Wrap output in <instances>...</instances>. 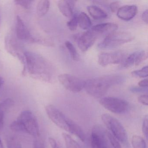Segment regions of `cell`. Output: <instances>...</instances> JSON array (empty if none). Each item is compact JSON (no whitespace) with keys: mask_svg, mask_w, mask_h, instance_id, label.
Listing matches in <instances>:
<instances>
[{"mask_svg":"<svg viewBox=\"0 0 148 148\" xmlns=\"http://www.w3.org/2000/svg\"><path fill=\"white\" fill-rule=\"evenodd\" d=\"M78 15L77 14L71 17L70 21L67 23L68 28L71 31H75L77 29L78 26Z\"/></svg>","mask_w":148,"mask_h":148,"instance_id":"26","label":"cell"},{"mask_svg":"<svg viewBox=\"0 0 148 148\" xmlns=\"http://www.w3.org/2000/svg\"><path fill=\"white\" fill-rule=\"evenodd\" d=\"M59 81L68 90L77 93L84 89L85 81L68 73L60 74L58 77Z\"/></svg>","mask_w":148,"mask_h":148,"instance_id":"8","label":"cell"},{"mask_svg":"<svg viewBox=\"0 0 148 148\" xmlns=\"http://www.w3.org/2000/svg\"><path fill=\"white\" fill-rule=\"evenodd\" d=\"M138 101L143 105L148 106V97L147 94L140 95L138 98Z\"/></svg>","mask_w":148,"mask_h":148,"instance_id":"32","label":"cell"},{"mask_svg":"<svg viewBox=\"0 0 148 148\" xmlns=\"http://www.w3.org/2000/svg\"><path fill=\"white\" fill-rule=\"evenodd\" d=\"M66 47L69 52L71 58L75 61H79V55L74 46L70 41H66L65 43Z\"/></svg>","mask_w":148,"mask_h":148,"instance_id":"21","label":"cell"},{"mask_svg":"<svg viewBox=\"0 0 148 148\" xmlns=\"http://www.w3.org/2000/svg\"><path fill=\"white\" fill-rule=\"evenodd\" d=\"M87 9L90 16L95 19H103L107 17V13L104 11L96 6H89Z\"/></svg>","mask_w":148,"mask_h":148,"instance_id":"16","label":"cell"},{"mask_svg":"<svg viewBox=\"0 0 148 148\" xmlns=\"http://www.w3.org/2000/svg\"><path fill=\"white\" fill-rule=\"evenodd\" d=\"M106 136L113 148H122L119 141L109 132H106Z\"/></svg>","mask_w":148,"mask_h":148,"instance_id":"28","label":"cell"},{"mask_svg":"<svg viewBox=\"0 0 148 148\" xmlns=\"http://www.w3.org/2000/svg\"><path fill=\"white\" fill-rule=\"evenodd\" d=\"M138 85L139 87H142V88H147V86H148V79H145L143 80H141L138 82Z\"/></svg>","mask_w":148,"mask_h":148,"instance_id":"35","label":"cell"},{"mask_svg":"<svg viewBox=\"0 0 148 148\" xmlns=\"http://www.w3.org/2000/svg\"><path fill=\"white\" fill-rule=\"evenodd\" d=\"M98 35L91 29L77 37L78 46L83 52H86L95 43Z\"/></svg>","mask_w":148,"mask_h":148,"instance_id":"12","label":"cell"},{"mask_svg":"<svg viewBox=\"0 0 148 148\" xmlns=\"http://www.w3.org/2000/svg\"><path fill=\"white\" fill-rule=\"evenodd\" d=\"M74 1L61 0L58 1V5L60 12L67 18H71L73 15V10L75 6Z\"/></svg>","mask_w":148,"mask_h":148,"instance_id":"15","label":"cell"},{"mask_svg":"<svg viewBox=\"0 0 148 148\" xmlns=\"http://www.w3.org/2000/svg\"><path fill=\"white\" fill-rule=\"evenodd\" d=\"M148 58L147 53L144 51H141L137 52L135 59V65L138 66L141 64L144 61L146 60Z\"/></svg>","mask_w":148,"mask_h":148,"instance_id":"23","label":"cell"},{"mask_svg":"<svg viewBox=\"0 0 148 148\" xmlns=\"http://www.w3.org/2000/svg\"><path fill=\"white\" fill-rule=\"evenodd\" d=\"M120 2L119 1H115L112 2L110 4V8L112 12L115 13L117 12L120 8Z\"/></svg>","mask_w":148,"mask_h":148,"instance_id":"33","label":"cell"},{"mask_svg":"<svg viewBox=\"0 0 148 148\" xmlns=\"http://www.w3.org/2000/svg\"><path fill=\"white\" fill-rule=\"evenodd\" d=\"M118 29V25L113 23H106L96 25L92 27L91 29L98 35L101 34L109 35L115 32Z\"/></svg>","mask_w":148,"mask_h":148,"instance_id":"14","label":"cell"},{"mask_svg":"<svg viewBox=\"0 0 148 148\" xmlns=\"http://www.w3.org/2000/svg\"><path fill=\"white\" fill-rule=\"evenodd\" d=\"M50 1L47 0H42L39 1L37 6V14L39 17L45 16L49 11Z\"/></svg>","mask_w":148,"mask_h":148,"instance_id":"18","label":"cell"},{"mask_svg":"<svg viewBox=\"0 0 148 148\" xmlns=\"http://www.w3.org/2000/svg\"><path fill=\"white\" fill-rule=\"evenodd\" d=\"M99 103L106 110L116 114L125 112L129 106V103L124 99L113 97L102 98Z\"/></svg>","mask_w":148,"mask_h":148,"instance_id":"7","label":"cell"},{"mask_svg":"<svg viewBox=\"0 0 148 148\" xmlns=\"http://www.w3.org/2000/svg\"><path fill=\"white\" fill-rule=\"evenodd\" d=\"M137 52L133 53L131 54L128 56L125 60L124 61L123 64H122V66L123 68H129L133 65H135V59H136V55Z\"/></svg>","mask_w":148,"mask_h":148,"instance_id":"22","label":"cell"},{"mask_svg":"<svg viewBox=\"0 0 148 148\" xmlns=\"http://www.w3.org/2000/svg\"><path fill=\"white\" fill-rule=\"evenodd\" d=\"M148 66H144L139 70L133 71L132 75L135 77L145 78L148 77Z\"/></svg>","mask_w":148,"mask_h":148,"instance_id":"25","label":"cell"},{"mask_svg":"<svg viewBox=\"0 0 148 148\" xmlns=\"http://www.w3.org/2000/svg\"><path fill=\"white\" fill-rule=\"evenodd\" d=\"M124 80L125 78L121 75H106L85 81L84 89L88 94L99 98L105 95L112 86L120 84Z\"/></svg>","mask_w":148,"mask_h":148,"instance_id":"2","label":"cell"},{"mask_svg":"<svg viewBox=\"0 0 148 148\" xmlns=\"http://www.w3.org/2000/svg\"><path fill=\"white\" fill-rule=\"evenodd\" d=\"M36 138L34 142L33 148H45L44 141L38 137Z\"/></svg>","mask_w":148,"mask_h":148,"instance_id":"31","label":"cell"},{"mask_svg":"<svg viewBox=\"0 0 148 148\" xmlns=\"http://www.w3.org/2000/svg\"><path fill=\"white\" fill-rule=\"evenodd\" d=\"M106 131L99 125L92 128L90 136L91 148H108Z\"/></svg>","mask_w":148,"mask_h":148,"instance_id":"10","label":"cell"},{"mask_svg":"<svg viewBox=\"0 0 148 148\" xmlns=\"http://www.w3.org/2000/svg\"><path fill=\"white\" fill-rule=\"evenodd\" d=\"M148 118L147 116H145L144 118L143 121V127H142V130H143V133L144 136L147 139L148 136Z\"/></svg>","mask_w":148,"mask_h":148,"instance_id":"30","label":"cell"},{"mask_svg":"<svg viewBox=\"0 0 148 148\" xmlns=\"http://www.w3.org/2000/svg\"><path fill=\"white\" fill-rule=\"evenodd\" d=\"M33 1H15L14 2L18 5L22 7L25 9H29L31 8Z\"/></svg>","mask_w":148,"mask_h":148,"instance_id":"29","label":"cell"},{"mask_svg":"<svg viewBox=\"0 0 148 148\" xmlns=\"http://www.w3.org/2000/svg\"><path fill=\"white\" fill-rule=\"evenodd\" d=\"M16 36L21 41L28 43L39 42V40L35 38L31 34L28 28L19 16H17L15 26Z\"/></svg>","mask_w":148,"mask_h":148,"instance_id":"11","label":"cell"},{"mask_svg":"<svg viewBox=\"0 0 148 148\" xmlns=\"http://www.w3.org/2000/svg\"><path fill=\"white\" fill-rule=\"evenodd\" d=\"M134 39V37L129 33L115 32L106 36L105 38L99 44L98 47L101 49L115 48L131 42Z\"/></svg>","mask_w":148,"mask_h":148,"instance_id":"3","label":"cell"},{"mask_svg":"<svg viewBox=\"0 0 148 148\" xmlns=\"http://www.w3.org/2000/svg\"><path fill=\"white\" fill-rule=\"evenodd\" d=\"M4 83V79L0 76V87H1Z\"/></svg>","mask_w":148,"mask_h":148,"instance_id":"39","label":"cell"},{"mask_svg":"<svg viewBox=\"0 0 148 148\" xmlns=\"http://www.w3.org/2000/svg\"><path fill=\"white\" fill-rule=\"evenodd\" d=\"M46 112L50 119L58 127L70 132L74 121L65 116L62 112L52 105L46 107Z\"/></svg>","mask_w":148,"mask_h":148,"instance_id":"6","label":"cell"},{"mask_svg":"<svg viewBox=\"0 0 148 148\" xmlns=\"http://www.w3.org/2000/svg\"><path fill=\"white\" fill-rule=\"evenodd\" d=\"M138 9L135 5H128L120 8L117 12V16L123 20L128 21L135 17Z\"/></svg>","mask_w":148,"mask_h":148,"instance_id":"13","label":"cell"},{"mask_svg":"<svg viewBox=\"0 0 148 148\" xmlns=\"http://www.w3.org/2000/svg\"><path fill=\"white\" fill-rule=\"evenodd\" d=\"M14 105V102L12 99L10 98L7 99L0 103V110L5 113Z\"/></svg>","mask_w":148,"mask_h":148,"instance_id":"24","label":"cell"},{"mask_svg":"<svg viewBox=\"0 0 148 148\" xmlns=\"http://www.w3.org/2000/svg\"><path fill=\"white\" fill-rule=\"evenodd\" d=\"M78 25L84 30L89 29L92 25V22L89 16L84 12L80 13L77 17Z\"/></svg>","mask_w":148,"mask_h":148,"instance_id":"17","label":"cell"},{"mask_svg":"<svg viewBox=\"0 0 148 148\" xmlns=\"http://www.w3.org/2000/svg\"><path fill=\"white\" fill-rule=\"evenodd\" d=\"M142 18L143 20L146 23L148 24V10H146L142 14Z\"/></svg>","mask_w":148,"mask_h":148,"instance_id":"37","label":"cell"},{"mask_svg":"<svg viewBox=\"0 0 148 148\" xmlns=\"http://www.w3.org/2000/svg\"><path fill=\"white\" fill-rule=\"evenodd\" d=\"M101 119L110 133L119 142L125 143L128 139L127 133L122 124L116 119L108 114H103Z\"/></svg>","mask_w":148,"mask_h":148,"instance_id":"4","label":"cell"},{"mask_svg":"<svg viewBox=\"0 0 148 148\" xmlns=\"http://www.w3.org/2000/svg\"><path fill=\"white\" fill-rule=\"evenodd\" d=\"M131 142L133 148H147L145 140L140 136L134 135Z\"/></svg>","mask_w":148,"mask_h":148,"instance_id":"19","label":"cell"},{"mask_svg":"<svg viewBox=\"0 0 148 148\" xmlns=\"http://www.w3.org/2000/svg\"><path fill=\"white\" fill-rule=\"evenodd\" d=\"M131 91L133 92H141L147 90V88H142L140 87H132L130 88Z\"/></svg>","mask_w":148,"mask_h":148,"instance_id":"36","label":"cell"},{"mask_svg":"<svg viewBox=\"0 0 148 148\" xmlns=\"http://www.w3.org/2000/svg\"><path fill=\"white\" fill-rule=\"evenodd\" d=\"M126 58V54L122 51L102 53L99 55L98 62L102 66L109 65L123 64Z\"/></svg>","mask_w":148,"mask_h":148,"instance_id":"9","label":"cell"},{"mask_svg":"<svg viewBox=\"0 0 148 148\" xmlns=\"http://www.w3.org/2000/svg\"><path fill=\"white\" fill-rule=\"evenodd\" d=\"M8 148H22L20 142L15 138L11 137L7 140Z\"/></svg>","mask_w":148,"mask_h":148,"instance_id":"27","label":"cell"},{"mask_svg":"<svg viewBox=\"0 0 148 148\" xmlns=\"http://www.w3.org/2000/svg\"><path fill=\"white\" fill-rule=\"evenodd\" d=\"M62 136L66 148H81L77 142L74 140L69 134L63 133Z\"/></svg>","mask_w":148,"mask_h":148,"instance_id":"20","label":"cell"},{"mask_svg":"<svg viewBox=\"0 0 148 148\" xmlns=\"http://www.w3.org/2000/svg\"><path fill=\"white\" fill-rule=\"evenodd\" d=\"M0 26H1V18H0Z\"/></svg>","mask_w":148,"mask_h":148,"instance_id":"41","label":"cell"},{"mask_svg":"<svg viewBox=\"0 0 148 148\" xmlns=\"http://www.w3.org/2000/svg\"><path fill=\"white\" fill-rule=\"evenodd\" d=\"M26 69L33 78L50 83L53 79L54 71L53 66L49 60L36 53L24 52Z\"/></svg>","mask_w":148,"mask_h":148,"instance_id":"1","label":"cell"},{"mask_svg":"<svg viewBox=\"0 0 148 148\" xmlns=\"http://www.w3.org/2000/svg\"><path fill=\"white\" fill-rule=\"evenodd\" d=\"M0 148H4L3 143H2V141H1V139H0Z\"/></svg>","mask_w":148,"mask_h":148,"instance_id":"40","label":"cell"},{"mask_svg":"<svg viewBox=\"0 0 148 148\" xmlns=\"http://www.w3.org/2000/svg\"><path fill=\"white\" fill-rule=\"evenodd\" d=\"M5 113L0 110V130L3 125L4 123V117Z\"/></svg>","mask_w":148,"mask_h":148,"instance_id":"38","label":"cell"},{"mask_svg":"<svg viewBox=\"0 0 148 148\" xmlns=\"http://www.w3.org/2000/svg\"><path fill=\"white\" fill-rule=\"evenodd\" d=\"M17 120L20 123L25 133L37 138L39 136V128L37 119L30 110L22 112Z\"/></svg>","mask_w":148,"mask_h":148,"instance_id":"5","label":"cell"},{"mask_svg":"<svg viewBox=\"0 0 148 148\" xmlns=\"http://www.w3.org/2000/svg\"><path fill=\"white\" fill-rule=\"evenodd\" d=\"M49 142L52 148H59L56 140L53 138H49Z\"/></svg>","mask_w":148,"mask_h":148,"instance_id":"34","label":"cell"}]
</instances>
